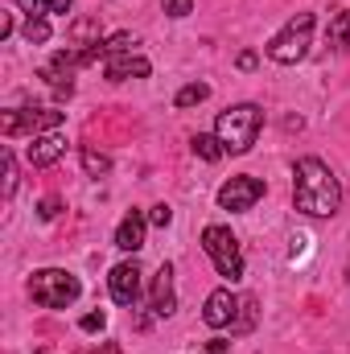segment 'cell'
Instances as JSON below:
<instances>
[{"mask_svg":"<svg viewBox=\"0 0 350 354\" xmlns=\"http://www.w3.org/2000/svg\"><path fill=\"white\" fill-rule=\"evenodd\" d=\"M293 202H297V210L301 214H309V218H330L334 210H338V202H342V185H338V177L334 169L326 165V161H317V157H301L297 165H293Z\"/></svg>","mask_w":350,"mask_h":354,"instance_id":"1","label":"cell"},{"mask_svg":"<svg viewBox=\"0 0 350 354\" xmlns=\"http://www.w3.org/2000/svg\"><path fill=\"white\" fill-rule=\"evenodd\" d=\"M264 128V111L256 103H239V107H227L223 115H219V124H214V136L223 140V149L227 153H248L252 145H256V136H260Z\"/></svg>","mask_w":350,"mask_h":354,"instance_id":"2","label":"cell"},{"mask_svg":"<svg viewBox=\"0 0 350 354\" xmlns=\"http://www.w3.org/2000/svg\"><path fill=\"white\" fill-rule=\"evenodd\" d=\"M79 292H83V284H79V276H71L66 268H42V272H33V280H29V297H33V305H42V309H66V305L79 301Z\"/></svg>","mask_w":350,"mask_h":354,"instance_id":"3","label":"cell"},{"mask_svg":"<svg viewBox=\"0 0 350 354\" xmlns=\"http://www.w3.org/2000/svg\"><path fill=\"white\" fill-rule=\"evenodd\" d=\"M309 41H313V12H297L288 17V25L268 41V58L280 62V66H293L309 54Z\"/></svg>","mask_w":350,"mask_h":354,"instance_id":"4","label":"cell"},{"mask_svg":"<svg viewBox=\"0 0 350 354\" xmlns=\"http://www.w3.org/2000/svg\"><path fill=\"white\" fill-rule=\"evenodd\" d=\"M202 252L210 256V264L219 268L223 280H239L243 276V252H239V239L227 231V227H206L202 231Z\"/></svg>","mask_w":350,"mask_h":354,"instance_id":"5","label":"cell"},{"mask_svg":"<svg viewBox=\"0 0 350 354\" xmlns=\"http://www.w3.org/2000/svg\"><path fill=\"white\" fill-rule=\"evenodd\" d=\"M66 120V111L54 107H17V111H0V132L12 136H42V132H58V124Z\"/></svg>","mask_w":350,"mask_h":354,"instance_id":"6","label":"cell"},{"mask_svg":"<svg viewBox=\"0 0 350 354\" xmlns=\"http://www.w3.org/2000/svg\"><path fill=\"white\" fill-rule=\"evenodd\" d=\"M264 198V181L260 177H231V181H223L219 185V206L223 210H231V214H239V210H252L256 202Z\"/></svg>","mask_w":350,"mask_h":354,"instance_id":"7","label":"cell"},{"mask_svg":"<svg viewBox=\"0 0 350 354\" xmlns=\"http://www.w3.org/2000/svg\"><path fill=\"white\" fill-rule=\"evenodd\" d=\"M107 288H111V301H116V305L136 309V301H140V264H136V260L116 264L111 276H107Z\"/></svg>","mask_w":350,"mask_h":354,"instance_id":"8","label":"cell"},{"mask_svg":"<svg viewBox=\"0 0 350 354\" xmlns=\"http://www.w3.org/2000/svg\"><path fill=\"white\" fill-rule=\"evenodd\" d=\"M62 153H66V136L62 132H42V136H29L25 161L33 169H50L54 161H62Z\"/></svg>","mask_w":350,"mask_h":354,"instance_id":"9","label":"cell"},{"mask_svg":"<svg viewBox=\"0 0 350 354\" xmlns=\"http://www.w3.org/2000/svg\"><path fill=\"white\" fill-rule=\"evenodd\" d=\"M243 305L235 301V292L231 288H214L210 297H206V309H202V322L210 326V330H223V326H231L235 322V313H239Z\"/></svg>","mask_w":350,"mask_h":354,"instance_id":"10","label":"cell"},{"mask_svg":"<svg viewBox=\"0 0 350 354\" xmlns=\"http://www.w3.org/2000/svg\"><path fill=\"white\" fill-rule=\"evenodd\" d=\"M149 305L157 317H169L177 309V292H174V264H161L153 276V292H149Z\"/></svg>","mask_w":350,"mask_h":354,"instance_id":"11","label":"cell"},{"mask_svg":"<svg viewBox=\"0 0 350 354\" xmlns=\"http://www.w3.org/2000/svg\"><path fill=\"white\" fill-rule=\"evenodd\" d=\"M103 71H107L111 83H124V79H149V75H153V62L140 58V54H116V58H107Z\"/></svg>","mask_w":350,"mask_h":354,"instance_id":"12","label":"cell"},{"mask_svg":"<svg viewBox=\"0 0 350 354\" xmlns=\"http://www.w3.org/2000/svg\"><path fill=\"white\" fill-rule=\"evenodd\" d=\"M145 227H149V218H145V214H136V210H132V214H124V223L116 227V248L136 256V252L145 248Z\"/></svg>","mask_w":350,"mask_h":354,"instance_id":"13","label":"cell"},{"mask_svg":"<svg viewBox=\"0 0 350 354\" xmlns=\"http://www.w3.org/2000/svg\"><path fill=\"white\" fill-rule=\"evenodd\" d=\"M66 37H71V50H91V46H99V17H79L71 29H66Z\"/></svg>","mask_w":350,"mask_h":354,"instance_id":"14","label":"cell"},{"mask_svg":"<svg viewBox=\"0 0 350 354\" xmlns=\"http://www.w3.org/2000/svg\"><path fill=\"white\" fill-rule=\"evenodd\" d=\"M136 46H140V41H136L132 33H116L111 41H99V58L107 62V58H116V54H136Z\"/></svg>","mask_w":350,"mask_h":354,"instance_id":"15","label":"cell"},{"mask_svg":"<svg viewBox=\"0 0 350 354\" xmlns=\"http://www.w3.org/2000/svg\"><path fill=\"white\" fill-rule=\"evenodd\" d=\"M194 153H198L202 161H210V165H214V161H219L227 149H223V140H219V136H206V132H198V136H194Z\"/></svg>","mask_w":350,"mask_h":354,"instance_id":"16","label":"cell"},{"mask_svg":"<svg viewBox=\"0 0 350 354\" xmlns=\"http://www.w3.org/2000/svg\"><path fill=\"white\" fill-rule=\"evenodd\" d=\"M79 157H83V169H87V177H103L107 169H111V161H107L99 149H91V145H83V149H79Z\"/></svg>","mask_w":350,"mask_h":354,"instance_id":"17","label":"cell"},{"mask_svg":"<svg viewBox=\"0 0 350 354\" xmlns=\"http://www.w3.org/2000/svg\"><path fill=\"white\" fill-rule=\"evenodd\" d=\"M330 46H338V50H347L350 46V8L330 21Z\"/></svg>","mask_w":350,"mask_h":354,"instance_id":"18","label":"cell"},{"mask_svg":"<svg viewBox=\"0 0 350 354\" xmlns=\"http://www.w3.org/2000/svg\"><path fill=\"white\" fill-rule=\"evenodd\" d=\"M25 41L29 46H46L50 41V21L46 17H29L25 21Z\"/></svg>","mask_w":350,"mask_h":354,"instance_id":"19","label":"cell"},{"mask_svg":"<svg viewBox=\"0 0 350 354\" xmlns=\"http://www.w3.org/2000/svg\"><path fill=\"white\" fill-rule=\"evenodd\" d=\"M202 99H210V87L206 83H190V87H181L177 91V107H194V103H202Z\"/></svg>","mask_w":350,"mask_h":354,"instance_id":"20","label":"cell"},{"mask_svg":"<svg viewBox=\"0 0 350 354\" xmlns=\"http://www.w3.org/2000/svg\"><path fill=\"white\" fill-rule=\"evenodd\" d=\"M0 157H4V198H12V189H17V161H12L8 149H4Z\"/></svg>","mask_w":350,"mask_h":354,"instance_id":"21","label":"cell"},{"mask_svg":"<svg viewBox=\"0 0 350 354\" xmlns=\"http://www.w3.org/2000/svg\"><path fill=\"white\" fill-rule=\"evenodd\" d=\"M103 326H107V313H103V309H99V313H87V317L79 322V330H83V334H99Z\"/></svg>","mask_w":350,"mask_h":354,"instance_id":"22","label":"cell"},{"mask_svg":"<svg viewBox=\"0 0 350 354\" xmlns=\"http://www.w3.org/2000/svg\"><path fill=\"white\" fill-rule=\"evenodd\" d=\"M149 223H153V227H169V223H174V210H169L165 202H157V206L149 210Z\"/></svg>","mask_w":350,"mask_h":354,"instance_id":"23","label":"cell"},{"mask_svg":"<svg viewBox=\"0 0 350 354\" xmlns=\"http://www.w3.org/2000/svg\"><path fill=\"white\" fill-rule=\"evenodd\" d=\"M165 12L169 17H190L194 12V0H165Z\"/></svg>","mask_w":350,"mask_h":354,"instance_id":"24","label":"cell"},{"mask_svg":"<svg viewBox=\"0 0 350 354\" xmlns=\"http://www.w3.org/2000/svg\"><path fill=\"white\" fill-rule=\"evenodd\" d=\"M235 62H239V71H256V54H252V50H243Z\"/></svg>","mask_w":350,"mask_h":354,"instance_id":"25","label":"cell"},{"mask_svg":"<svg viewBox=\"0 0 350 354\" xmlns=\"http://www.w3.org/2000/svg\"><path fill=\"white\" fill-rule=\"evenodd\" d=\"M37 210H42V218H54V214H58V198H46Z\"/></svg>","mask_w":350,"mask_h":354,"instance_id":"26","label":"cell"},{"mask_svg":"<svg viewBox=\"0 0 350 354\" xmlns=\"http://www.w3.org/2000/svg\"><path fill=\"white\" fill-rule=\"evenodd\" d=\"M75 0H46V12H71Z\"/></svg>","mask_w":350,"mask_h":354,"instance_id":"27","label":"cell"},{"mask_svg":"<svg viewBox=\"0 0 350 354\" xmlns=\"http://www.w3.org/2000/svg\"><path fill=\"white\" fill-rule=\"evenodd\" d=\"M198 354H231V342H210L206 351H198Z\"/></svg>","mask_w":350,"mask_h":354,"instance_id":"28","label":"cell"},{"mask_svg":"<svg viewBox=\"0 0 350 354\" xmlns=\"http://www.w3.org/2000/svg\"><path fill=\"white\" fill-rule=\"evenodd\" d=\"M95 354H120V346L116 342H103V351H95Z\"/></svg>","mask_w":350,"mask_h":354,"instance_id":"29","label":"cell"},{"mask_svg":"<svg viewBox=\"0 0 350 354\" xmlns=\"http://www.w3.org/2000/svg\"><path fill=\"white\" fill-rule=\"evenodd\" d=\"M21 4H25V8H37V4H46V0H21Z\"/></svg>","mask_w":350,"mask_h":354,"instance_id":"30","label":"cell"},{"mask_svg":"<svg viewBox=\"0 0 350 354\" xmlns=\"http://www.w3.org/2000/svg\"><path fill=\"white\" fill-rule=\"evenodd\" d=\"M347 280H350V268H347Z\"/></svg>","mask_w":350,"mask_h":354,"instance_id":"31","label":"cell"}]
</instances>
